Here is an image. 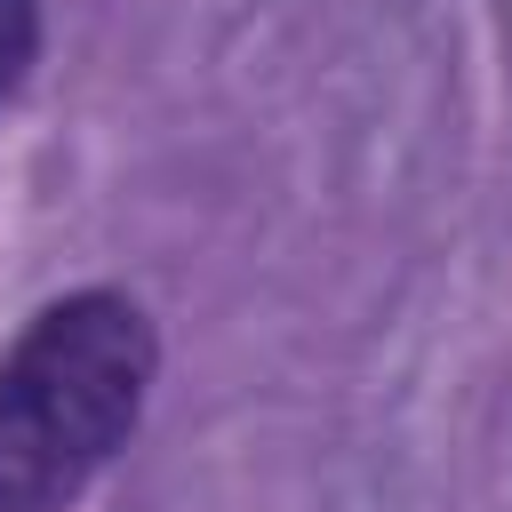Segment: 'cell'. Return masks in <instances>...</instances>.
I'll return each mask as SVG.
<instances>
[{
    "label": "cell",
    "mask_w": 512,
    "mask_h": 512,
    "mask_svg": "<svg viewBox=\"0 0 512 512\" xmlns=\"http://www.w3.org/2000/svg\"><path fill=\"white\" fill-rule=\"evenodd\" d=\"M32 40H40V0H0V96L24 80Z\"/></svg>",
    "instance_id": "cell-2"
},
{
    "label": "cell",
    "mask_w": 512,
    "mask_h": 512,
    "mask_svg": "<svg viewBox=\"0 0 512 512\" xmlns=\"http://www.w3.org/2000/svg\"><path fill=\"white\" fill-rule=\"evenodd\" d=\"M152 392V328L128 296L48 304L0 360V512H64Z\"/></svg>",
    "instance_id": "cell-1"
}]
</instances>
